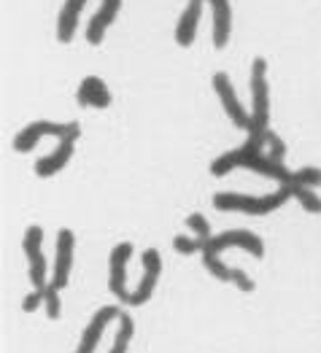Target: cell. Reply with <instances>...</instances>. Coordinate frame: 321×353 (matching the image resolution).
<instances>
[{
    "mask_svg": "<svg viewBox=\"0 0 321 353\" xmlns=\"http://www.w3.org/2000/svg\"><path fill=\"white\" fill-rule=\"evenodd\" d=\"M289 197H292L289 186H278L275 192H270L264 197H249V194H237V192H219V194H213V208L237 210V213H249V216H267V213L286 205Z\"/></svg>",
    "mask_w": 321,
    "mask_h": 353,
    "instance_id": "6da1fadb",
    "label": "cell"
},
{
    "mask_svg": "<svg viewBox=\"0 0 321 353\" xmlns=\"http://www.w3.org/2000/svg\"><path fill=\"white\" fill-rule=\"evenodd\" d=\"M251 132H267L270 127V84H267V62L254 57L251 62Z\"/></svg>",
    "mask_w": 321,
    "mask_h": 353,
    "instance_id": "7a4b0ae2",
    "label": "cell"
},
{
    "mask_svg": "<svg viewBox=\"0 0 321 353\" xmlns=\"http://www.w3.org/2000/svg\"><path fill=\"white\" fill-rule=\"evenodd\" d=\"M43 245V230L38 224H30L22 237V251L28 256V278L32 283V289H46L52 283V275H49V262L41 251Z\"/></svg>",
    "mask_w": 321,
    "mask_h": 353,
    "instance_id": "3957f363",
    "label": "cell"
},
{
    "mask_svg": "<svg viewBox=\"0 0 321 353\" xmlns=\"http://www.w3.org/2000/svg\"><path fill=\"white\" fill-rule=\"evenodd\" d=\"M264 148H267L264 132H249V141L243 146L233 148V151H227V154H222V157H216L211 162V176L222 178L227 173H233L235 168H246L254 157L264 154Z\"/></svg>",
    "mask_w": 321,
    "mask_h": 353,
    "instance_id": "277c9868",
    "label": "cell"
},
{
    "mask_svg": "<svg viewBox=\"0 0 321 353\" xmlns=\"http://www.w3.org/2000/svg\"><path fill=\"white\" fill-rule=\"evenodd\" d=\"M213 92H216V97H219V103H222V108H224V114L233 119L235 127H240V130H254V121H251V111H246L243 108V100L237 97V92H235L233 81H230V76L227 73H213Z\"/></svg>",
    "mask_w": 321,
    "mask_h": 353,
    "instance_id": "5b68a950",
    "label": "cell"
},
{
    "mask_svg": "<svg viewBox=\"0 0 321 353\" xmlns=\"http://www.w3.org/2000/svg\"><path fill=\"white\" fill-rule=\"evenodd\" d=\"M133 254H135V248H133V243H117L114 248H111V254H108V292L117 296L121 305H127L130 302V289H127V265H130V259H133Z\"/></svg>",
    "mask_w": 321,
    "mask_h": 353,
    "instance_id": "8992f818",
    "label": "cell"
},
{
    "mask_svg": "<svg viewBox=\"0 0 321 353\" xmlns=\"http://www.w3.org/2000/svg\"><path fill=\"white\" fill-rule=\"evenodd\" d=\"M79 135H81L79 121H70V132H68L65 138H59V143L55 146V151H49L46 157H41V159L35 162V176L52 178V176H57L65 165H70V157H73V151H76Z\"/></svg>",
    "mask_w": 321,
    "mask_h": 353,
    "instance_id": "52a82bcc",
    "label": "cell"
},
{
    "mask_svg": "<svg viewBox=\"0 0 321 353\" xmlns=\"http://www.w3.org/2000/svg\"><path fill=\"white\" fill-rule=\"evenodd\" d=\"M227 248H243V251H249L254 259H262L264 256L262 237L249 232V230H227V232H222V235H213L208 240L203 254H216V256H222V251H227Z\"/></svg>",
    "mask_w": 321,
    "mask_h": 353,
    "instance_id": "ba28073f",
    "label": "cell"
},
{
    "mask_svg": "<svg viewBox=\"0 0 321 353\" xmlns=\"http://www.w3.org/2000/svg\"><path fill=\"white\" fill-rule=\"evenodd\" d=\"M70 132V121H46V119H38V121H30L28 127H22L17 135H14V151L25 154V151H32L38 146L46 135H55V138H65Z\"/></svg>",
    "mask_w": 321,
    "mask_h": 353,
    "instance_id": "9c48e42d",
    "label": "cell"
},
{
    "mask_svg": "<svg viewBox=\"0 0 321 353\" xmlns=\"http://www.w3.org/2000/svg\"><path fill=\"white\" fill-rule=\"evenodd\" d=\"M141 262H144V278L138 281L135 292L130 294V302H127L130 307L146 305L148 299L154 296V292H157V283H159V275H162V256H159V251L146 248L144 256H141Z\"/></svg>",
    "mask_w": 321,
    "mask_h": 353,
    "instance_id": "30bf717a",
    "label": "cell"
},
{
    "mask_svg": "<svg viewBox=\"0 0 321 353\" xmlns=\"http://www.w3.org/2000/svg\"><path fill=\"white\" fill-rule=\"evenodd\" d=\"M121 316V310H119L117 305H103V307H97L95 313H92V319H89V324L84 326V332H81V343H79V348L73 353H95L97 351V345H100V337H103V332L108 329V324Z\"/></svg>",
    "mask_w": 321,
    "mask_h": 353,
    "instance_id": "8fae6325",
    "label": "cell"
},
{
    "mask_svg": "<svg viewBox=\"0 0 321 353\" xmlns=\"http://www.w3.org/2000/svg\"><path fill=\"white\" fill-rule=\"evenodd\" d=\"M73 251H76V235L70 230L57 232V256H55V272H52V286L62 292L70 283V270H73Z\"/></svg>",
    "mask_w": 321,
    "mask_h": 353,
    "instance_id": "7c38bea8",
    "label": "cell"
},
{
    "mask_svg": "<svg viewBox=\"0 0 321 353\" xmlns=\"http://www.w3.org/2000/svg\"><path fill=\"white\" fill-rule=\"evenodd\" d=\"M203 3L205 0H189L184 14L178 17V25H175V43L181 49H189L197 38V30H200V17H203Z\"/></svg>",
    "mask_w": 321,
    "mask_h": 353,
    "instance_id": "4fadbf2b",
    "label": "cell"
},
{
    "mask_svg": "<svg viewBox=\"0 0 321 353\" xmlns=\"http://www.w3.org/2000/svg\"><path fill=\"white\" fill-rule=\"evenodd\" d=\"M76 100H79V105H84V108H108V105L114 103V94H111V89L106 87V81H103L100 76H87V79L79 84Z\"/></svg>",
    "mask_w": 321,
    "mask_h": 353,
    "instance_id": "5bb4252c",
    "label": "cell"
},
{
    "mask_svg": "<svg viewBox=\"0 0 321 353\" xmlns=\"http://www.w3.org/2000/svg\"><path fill=\"white\" fill-rule=\"evenodd\" d=\"M119 8H121V0H103L100 8L92 14V19H89V25H87V41L92 43V46L103 43V38H106L108 28H111L114 19H117Z\"/></svg>",
    "mask_w": 321,
    "mask_h": 353,
    "instance_id": "9a60e30c",
    "label": "cell"
},
{
    "mask_svg": "<svg viewBox=\"0 0 321 353\" xmlns=\"http://www.w3.org/2000/svg\"><path fill=\"white\" fill-rule=\"evenodd\" d=\"M213 14V46L224 49L233 35V6L230 0H208Z\"/></svg>",
    "mask_w": 321,
    "mask_h": 353,
    "instance_id": "2e32d148",
    "label": "cell"
},
{
    "mask_svg": "<svg viewBox=\"0 0 321 353\" xmlns=\"http://www.w3.org/2000/svg\"><path fill=\"white\" fill-rule=\"evenodd\" d=\"M89 0H65L62 8H59L57 17V41L59 43H70L76 28H79V19H81V11L87 8Z\"/></svg>",
    "mask_w": 321,
    "mask_h": 353,
    "instance_id": "e0dca14e",
    "label": "cell"
},
{
    "mask_svg": "<svg viewBox=\"0 0 321 353\" xmlns=\"http://www.w3.org/2000/svg\"><path fill=\"white\" fill-rule=\"evenodd\" d=\"M133 337H135V321H133V316H127V313L121 310V316H119V329H117V334H114V345H111L108 353H127Z\"/></svg>",
    "mask_w": 321,
    "mask_h": 353,
    "instance_id": "ac0fdd59",
    "label": "cell"
},
{
    "mask_svg": "<svg viewBox=\"0 0 321 353\" xmlns=\"http://www.w3.org/2000/svg\"><path fill=\"white\" fill-rule=\"evenodd\" d=\"M292 189V197L305 208L308 213L319 216L321 213V197L316 194V189H308V186H289Z\"/></svg>",
    "mask_w": 321,
    "mask_h": 353,
    "instance_id": "d6986e66",
    "label": "cell"
},
{
    "mask_svg": "<svg viewBox=\"0 0 321 353\" xmlns=\"http://www.w3.org/2000/svg\"><path fill=\"white\" fill-rule=\"evenodd\" d=\"M286 186H308V189H316V186H321V168L308 165V168L294 170L292 181H289Z\"/></svg>",
    "mask_w": 321,
    "mask_h": 353,
    "instance_id": "ffe728a7",
    "label": "cell"
},
{
    "mask_svg": "<svg viewBox=\"0 0 321 353\" xmlns=\"http://www.w3.org/2000/svg\"><path fill=\"white\" fill-rule=\"evenodd\" d=\"M200 256H203V267L213 278H219V281H224V283L233 281V267L224 265L222 256H216V254H200Z\"/></svg>",
    "mask_w": 321,
    "mask_h": 353,
    "instance_id": "44dd1931",
    "label": "cell"
},
{
    "mask_svg": "<svg viewBox=\"0 0 321 353\" xmlns=\"http://www.w3.org/2000/svg\"><path fill=\"white\" fill-rule=\"evenodd\" d=\"M186 230H192V235L197 237V240H203L205 245H208V240H211V224H208V219H205L203 213H189L186 216Z\"/></svg>",
    "mask_w": 321,
    "mask_h": 353,
    "instance_id": "7402d4cb",
    "label": "cell"
},
{
    "mask_svg": "<svg viewBox=\"0 0 321 353\" xmlns=\"http://www.w3.org/2000/svg\"><path fill=\"white\" fill-rule=\"evenodd\" d=\"M173 248L181 254V256H192V254H203L205 251V243L197 240V237H189V235H175L173 237Z\"/></svg>",
    "mask_w": 321,
    "mask_h": 353,
    "instance_id": "603a6c76",
    "label": "cell"
},
{
    "mask_svg": "<svg viewBox=\"0 0 321 353\" xmlns=\"http://www.w3.org/2000/svg\"><path fill=\"white\" fill-rule=\"evenodd\" d=\"M264 141H267V157L270 159H275V162H284L286 159V143L281 141V135L278 132H273V130H267L264 132Z\"/></svg>",
    "mask_w": 321,
    "mask_h": 353,
    "instance_id": "cb8c5ba5",
    "label": "cell"
},
{
    "mask_svg": "<svg viewBox=\"0 0 321 353\" xmlns=\"http://www.w3.org/2000/svg\"><path fill=\"white\" fill-rule=\"evenodd\" d=\"M43 310H46V316L52 319V321H57L59 319V313H62V299H59V292L49 283L46 289H43Z\"/></svg>",
    "mask_w": 321,
    "mask_h": 353,
    "instance_id": "d4e9b609",
    "label": "cell"
},
{
    "mask_svg": "<svg viewBox=\"0 0 321 353\" xmlns=\"http://www.w3.org/2000/svg\"><path fill=\"white\" fill-rule=\"evenodd\" d=\"M230 283H233L237 292H243V294H251V292L257 289V283H254L243 270H237V267H233V281H230Z\"/></svg>",
    "mask_w": 321,
    "mask_h": 353,
    "instance_id": "484cf974",
    "label": "cell"
},
{
    "mask_svg": "<svg viewBox=\"0 0 321 353\" xmlns=\"http://www.w3.org/2000/svg\"><path fill=\"white\" fill-rule=\"evenodd\" d=\"M43 299H46V296H43V289H32V292L22 299V310H25V313H35L38 307H43Z\"/></svg>",
    "mask_w": 321,
    "mask_h": 353,
    "instance_id": "4316f807",
    "label": "cell"
}]
</instances>
